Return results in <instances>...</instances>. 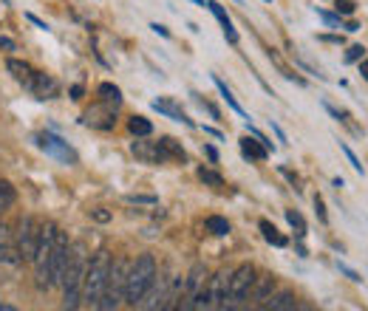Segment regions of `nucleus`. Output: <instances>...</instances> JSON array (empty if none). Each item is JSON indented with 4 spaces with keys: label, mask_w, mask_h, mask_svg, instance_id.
<instances>
[{
    "label": "nucleus",
    "mask_w": 368,
    "mask_h": 311,
    "mask_svg": "<svg viewBox=\"0 0 368 311\" xmlns=\"http://www.w3.org/2000/svg\"><path fill=\"white\" fill-rule=\"evenodd\" d=\"M86 249L83 246H71L68 249V263H65V272H63V308H79L83 305V278H86Z\"/></svg>",
    "instance_id": "f257e3e1"
},
{
    "label": "nucleus",
    "mask_w": 368,
    "mask_h": 311,
    "mask_svg": "<svg viewBox=\"0 0 368 311\" xmlns=\"http://www.w3.org/2000/svg\"><path fill=\"white\" fill-rule=\"evenodd\" d=\"M156 272H159V266H156L153 255H139L136 260H131V266H128V283H125V305L136 308L142 303V297L150 289Z\"/></svg>",
    "instance_id": "f03ea898"
},
{
    "label": "nucleus",
    "mask_w": 368,
    "mask_h": 311,
    "mask_svg": "<svg viewBox=\"0 0 368 311\" xmlns=\"http://www.w3.org/2000/svg\"><path fill=\"white\" fill-rule=\"evenodd\" d=\"M111 260H113V255L105 252V249L88 257L86 278H83V305H91V308L99 305L102 292H105V280H108V269H111Z\"/></svg>",
    "instance_id": "7ed1b4c3"
},
{
    "label": "nucleus",
    "mask_w": 368,
    "mask_h": 311,
    "mask_svg": "<svg viewBox=\"0 0 368 311\" xmlns=\"http://www.w3.org/2000/svg\"><path fill=\"white\" fill-rule=\"evenodd\" d=\"M128 257H113L111 269H108V280H105V292L97 308L102 311H116L122 303H125V283H128Z\"/></svg>",
    "instance_id": "20e7f679"
},
{
    "label": "nucleus",
    "mask_w": 368,
    "mask_h": 311,
    "mask_svg": "<svg viewBox=\"0 0 368 311\" xmlns=\"http://www.w3.org/2000/svg\"><path fill=\"white\" fill-rule=\"evenodd\" d=\"M54 232H57V224H43L40 227V244H37V252H34V278H37V289L49 292V257H51V244H54Z\"/></svg>",
    "instance_id": "39448f33"
},
{
    "label": "nucleus",
    "mask_w": 368,
    "mask_h": 311,
    "mask_svg": "<svg viewBox=\"0 0 368 311\" xmlns=\"http://www.w3.org/2000/svg\"><path fill=\"white\" fill-rule=\"evenodd\" d=\"M40 221L34 215H23L17 221V230H15V246H17V255L23 263H31L34 260V252H37V244H40Z\"/></svg>",
    "instance_id": "423d86ee"
},
{
    "label": "nucleus",
    "mask_w": 368,
    "mask_h": 311,
    "mask_svg": "<svg viewBox=\"0 0 368 311\" xmlns=\"http://www.w3.org/2000/svg\"><path fill=\"white\" fill-rule=\"evenodd\" d=\"M68 235L57 227L54 232V244H51V257H49V286L57 289L63 283V272H65V263H68Z\"/></svg>",
    "instance_id": "0eeeda50"
},
{
    "label": "nucleus",
    "mask_w": 368,
    "mask_h": 311,
    "mask_svg": "<svg viewBox=\"0 0 368 311\" xmlns=\"http://www.w3.org/2000/svg\"><path fill=\"white\" fill-rule=\"evenodd\" d=\"M255 278H258V272H255L253 263H241L238 269H232V275H230V305L250 297V289H253Z\"/></svg>",
    "instance_id": "6e6552de"
},
{
    "label": "nucleus",
    "mask_w": 368,
    "mask_h": 311,
    "mask_svg": "<svg viewBox=\"0 0 368 311\" xmlns=\"http://www.w3.org/2000/svg\"><path fill=\"white\" fill-rule=\"evenodd\" d=\"M37 147L40 150H46L49 156H54V159H60V161H65V164H77L79 161V156H77V150L68 145V142H63L57 133H37Z\"/></svg>",
    "instance_id": "1a4fd4ad"
},
{
    "label": "nucleus",
    "mask_w": 368,
    "mask_h": 311,
    "mask_svg": "<svg viewBox=\"0 0 368 311\" xmlns=\"http://www.w3.org/2000/svg\"><path fill=\"white\" fill-rule=\"evenodd\" d=\"M230 275L227 269H221L216 278L207 280V289H210V297H213V308H230Z\"/></svg>",
    "instance_id": "9d476101"
},
{
    "label": "nucleus",
    "mask_w": 368,
    "mask_h": 311,
    "mask_svg": "<svg viewBox=\"0 0 368 311\" xmlns=\"http://www.w3.org/2000/svg\"><path fill=\"white\" fill-rule=\"evenodd\" d=\"M165 303H168V278H161L159 272H156V278H153V283H150V289L145 292V297H142V308H165Z\"/></svg>",
    "instance_id": "9b49d317"
},
{
    "label": "nucleus",
    "mask_w": 368,
    "mask_h": 311,
    "mask_svg": "<svg viewBox=\"0 0 368 311\" xmlns=\"http://www.w3.org/2000/svg\"><path fill=\"white\" fill-rule=\"evenodd\" d=\"M0 263H12V266L23 263L17 255V246H15V232L6 221H0Z\"/></svg>",
    "instance_id": "f8f14e48"
},
{
    "label": "nucleus",
    "mask_w": 368,
    "mask_h": 311,
    "mask_svg": "<svg viewBox=\"0 0 368 311\" xmlns=\"http://www.w3.org/2000/svg\"><path fill=\"white\" fill-rule=\"evenodd\" d=\"M145 139L147 136H136V142L131 145L134 156L145 164H165V156H161V150H159V142H145Z\"/></svg>",
    "instance_id": "ddd939ff"
},
{
    "label": "nucleus",
    "mask_w": 368,
    "mask_h": 311,
    "mask_svg": "<svg viewBox=\"0 0 368 311\" xmlns=\"http://www.w3.org/2000/svg\"><path fill=\"white\" fill-rule=\"evenodd\" d=\"M113 113H116V108H111V105H105V102H99L94 111H88L86 113V125H94V127H99V130H111L113 127Z\"/></svg>",
    "instance_id": "4468645a"
},
{
    "label": "nucleus",
    "mask_w": 368,
    "mask_h": 311,
    "mask_svg": "<svg viewBox=\"0 0 368 311\" xmlns=\"http://www.w3.org/2000/svg\"><path fill=\"white\" fill-rule=\"evenodd\" d=\"M275 289H278V278H275L272 272H269V275H258L255 283H253V289H250V297H253L255 303L264 305V300H269V297L275 294Z\"/></svg>",
    "instance_id": "2eb2a0df"
},
{
    "label": "nucleus",
    "mask_w": 368,
    "mask_h": 311,
    "mask_svg": "<svg viewBox=\"0 0 368 311\" xmlns=\"http://www.w3.org/2000/svg\"><path fill=\"white\" fill-rule=\"evenodd\" d=\"M153 111H159V113H165V116H170L173 122H182V125H187V127H195V122L173 102V99H156L153 102Z\"/></svg>",
    "instance_id": "dca6fc26"
},
{
    "label": "nucleus",
    "mask_w": 368,
    "mask_h": 311,
    "mask_svg": "<svg viewBox=\"0 0 368 311\" xmlns=\"http://www.w3.org/2000/svg\"><path fill=\"white\" fill-rule=\"evenodd\" d=\"M264 308L266 311H292V308H298V297H295V292H275L269 300H264Z\"/></svg>",
    "instance_id": "f3484780"
},
{
    "label": "nucleus",
    "mask_w": 368,
    "mask_h": 311,
    "mask_svg": "<svg viewBox=\"0 0 368 311\" xmlns=\"http://www.w3.org/2000/svg\"><path fill=\"white\" fill-rule=\"evenodd\" d=\"M207 9L213 12V17L221 23V29H224V37L232 42V46H235V42H238V31L232 29V20H230V15H227V9L221 6V3H216V0H210V3H207Z\"/></svg>",
    "instance_id": "a211bd4d"
},
{
    "label": "nucleus",
    "mask_w": 368,
    "mask_h": 311,
    "mask_svg": "<svg viewBox=\"0 0 368 311\" xmlns=\"http://www.w3.org/2000/svg\"><path fill=\"white\" fill-rule=\"evenodd\" d=\"M241 153H243V159H250V161H266V156H269V150L253 136V133L241 139Z\"/></svg>",
    "instance_id": "6ab92c4d"
},
{
    "label": "nucleus",
    "mask_w": 368,
    "mask_h": 311,
    "mask_svg": "<svg viewBox=\"0 0 368 311\" xmlns=\"http://www.w3.org/2000/svg\"><path fill=\"white\" fill-rule=\"evenodd\" d=\"M29 91H34L40 99H51V97H57V82L51 77H46V74L34 71V82H31Z\"/></svg>",
    "instance_id": "aec40b11"
},
{
    "label": "nucleus",
    "mask_w": 368,
    "mask_h": 311,
    "mask_svg": "<svg viewBox=\"0 0 368 311\" xmlns=\"http://www.w3.org/2000/svg\"><path fill=\"white\" fill-rule=\"evenodd\" d=\"M159 150H161V156H165V161H179V164H187V153H184V147H182L176 139H170V136L159 139Z\"/></svg>",
    "instance_id": "412c9836"
},
{
    "label": "nucleus",
    "mask_w": 368,
    "mask_h": 311,
    "mask_svg": "<svg viewBox=\"0 0 368 311\" xmlns=\"http://www.w3.org/2000/svg\"><path fill=\"white\" fill-rule=\"evenodd\" d=\"M204 283H207V269H204L201 263H195L193 269L187 272V278H184V294H187V297H190V294H195Z\"/></svg>",
    "instance_id": "4be33fe9"
},
{
    "label": "nucleus",
    "mask_w": 368,
    "mask_h": 311,
    "mask_svg": "<svg viewBox=\"0 0 368 311\" xmlns=\"http://www.w3.org/2000/svg\"><path fill=\"white\" fill-rule=\"evenodd\" d=\"M6 71H9L17 82H23L26 88H31V82H34V71H31L29 63H23V60H9V63H6Z\"/></svg>",
    "instance_id": "5701e85b"
},
{
    "label": "nucleus",
    "mask_w": 368,
    "mask_h": 311,
    "mask_svg": "<svg viewBox=\"0 0 368 311\" xmlns=\"http://www.w3.org/2000/svg\"><path fill=\"white\" fill-rule=\"evenodd\" d=\"M97 94H99V102H105V105H111V108H119V105H122V91H119L113 82H102V85L97 88Z\"/></svg>",
    "instance_id": "b1692460"
},
{
    "label": "nucleus",
    "mask_w": 368,
    "mask_h": 311,
    "mask_svg": "<svg viewBox=\"0 0 368 311\" xmlns=\"http://www.w3.org/2000/svg\"><path fill=\"white\" fill-rule=\"evenodd\" d=\"M258 227H261V235H264V241H266V244H272V246H278V249H283L286 244H289V241H286V238L278 232V227H275V224H269V221H261Z\"/></svg>",
    "instance_id": "393cba45"
},
{
    "label": "nucleus",
    "mask_w": 368,
    "mask_h": 311,
    "mask_svg": "<svg viewBox=\"0 0 368 311\" xmlns=\"http://www.w3.org/2000/svg\"><path fill=\"white\" fill-rule=\"evenodd\" d=\"M204 227H207V232H213V235H230V221L221 215H210L204 221Z\"/></svg>",
    "instance_id": "a878e982"
},
{
    "label": "nucleus",
    "mask_w": 368,
    "mask_h": 311,
    "mask_svg": "<svg viewBox=\"0 0 368 311\" xmlns=\"http://www.w3.org/2000/svg\"><path fill=\"white\" fill-rule=\"evenodd\" d=\"M128 130L134 133V136H150V133H153V125H150L145 116H131V119H128Z\"/></svg>",
    "instance_id": "bb28decb"
},
{
    "label": "nucleus",
    "mask_w": 368,
    "mask_h": 311,
    "mask_svg": "<svg viewBox=\"0 0 368 311\" xmlns=\"http://www.w3.org/2000/svg\"><path fill=\"white\" fill-rule=\"evenodd\" d=\"M286 221H289V227L295 230V235H298V238H303V235H306V221H303V215H301L298 209H286Z\"/></svg>",
    "instance_id": "cd10ccee"
},
{
    "label": "nucleus",
    "mask_w": 368,
    "mask_h": 311,
    "mask_svg": "<svg viewBox=\"0 0 368 311\" xmlns=\"http://www.w3.org/2000/svg\"><path fill=\"white\" fill-rule=\"evenodd\" d=\"M15 198H17L15 187H12L9 182H0V212H3V209H9V207L15 204Z\"/></svg>",
    "instance_id": "c85d7f7f"
},
{
    "label": "nucleus",
    "mask_w": 368,
    "mask_h": 311,
    "mask_svg": "<svg viewBox=\"0 0 368 311\" xmlns=\"http://www.w3.org/2000/svg\"><path fill=\"white\" fill-rule=\"evenodd\" d=\"M216 88H218V94H221V97H224V99H227V105H230V108H232V111H235V113H241V116H243V108H241V105H238V99H235V97H232V91H230V88H227V85H224V82H221V79H218V77H216Z\"/></svg>",
    "instance_id": "c756f323"
},
{
    "label": "nucleus",
    "mask_w": 368,
    "mask_h": 311,
    "mask_svg": "<svg viewBox=\"0 0 368 311\" xmlns=\"http://www.w3.org/2000/svg\"><path fill=\"white\" fill-rule=\"evenodd\" d=\"M198 179L204 184H210V187H224V179L216 173V170H207V167H198Z\"/></svg>",
    "instance_id": "7c9ffc66"
},
{
    "label": "nucleus",
    "mask_w": 368,
    "mask_h": 311,
    "mask_svg": "<svg viewBox=\"0 0 368 311\" xmlns=\"http://www.w3.org/2000/svg\"><path fill=\"white\" fill-rule=\"evenodd\" d=\"M314 212L320 218V224H329V212H326V201L320 196H314Z\"/></svg>",
    "instance_id": "2f4dec72"
},
{
    "label": "nucleus",
    "mask_w": 368,
    "mask_h": 311,
    "mask_svg": "<svg viewBox=\"0 0 368 311\" xmlns=\"http://www.w3.org/2000/svg\"><path fill=\"white\" fill-rule=\"evenodd\" d=\"M365 57V49L362 46H349V51H346V63H360Z\"/></svg>",
    "instance_id": "473e14b6"
},
{
    "label": "nucleus",
    "mask_w": 368,
    "mask_h": 311,
    "mask_svg": "<svg viewBox=\"0 0 368 311\" xmlns=\"http://www.w3.org/2000/svg\"><path fill=\"white\" fill-rule=\"evenodd\" d=\"M335 9H337V15H354V3L351 0H335Z\"/></svg>",
    "instance_id": "72a5a7b5"
},
{
    "label": "nucleus",
    "mask_w": 368,
    "mask_h": 311,
    "mask_svg": "<svg viewBox=\"0 0 368 311\" xmlns=\"http://www.w3.org/2000/svg\"><path fill=\"white\" fill-rule=\"evenodd\" d=\"M326 23H329V26H340V15H332V12H323V9H314Z\"/></svg>",
    "instance_id": "f704fd0d"
},
{
    "label": "nucleus",
    "mask_w": 368,
    "mask_h": 311,
    "mask_svg": "<svg viewBox=\"0 0 368 311\" xmlns=\"http://www.w3.org/2000/svg\"><path fill=\"white\" fill-rule=\"evenodd\" d=\"M343 153H346V156H349V161H351V167H354V170H357V173H362V164H360V159H357V156H354V150H351V147H349V145H343Z\"/></svg>",
    "instance_id": "c9c22d12"
},
{
    "label": "nucleus",
    "mask_w": 368,
    "mask_h": 311,
    "mask_svg": "<svg viewBox=\"0 0 368 311\" xmlns=\"http://www.w3.org/2000/svg\"><path fill=\"white\" fill-rule=\"evenodd\" d=\"M337 269H340V272H343V275H346V278H351V280H354V283H360V280H362V278H360V275H357V272H354V269H349V266H346V263H337Z\"/></svg>",
    "instance_id": "e433bc0d"
},
{
    "label": "nucleus",
    "mask_w": 368,
    "mask_h": 311,
    "mask_svg": "<svg viewBox=\"0 0 368 311\" xmlns=\"http://www.w3.org/2000/svg\"><path fill=\"white\" fill-rule=\"evenodd\" d=\"M128 201H131V204H156L153 196H128Z\"/></svg>",
    "instance_id": "4c0bfd02"
},
{
    "label": "nucleus",
    "mask_w": 368,
    "mask_h": 311,
    "mask_svg": "<svg viewBox=\"0 0 368 311\" xmlns=\"http://www.w3.org/2000/svg\"><path fill=\"white\" fill-rule=\"evenodd\" d=\"M91 218H94V221H99V224H105V221H111V212H108V209H94V212H91Z\"/></svg>",
    "instance_id": "58836bf2"
},
{
    "label": "nucleus",
    "mask_w": 368,
    "mask_h": 311,
    "mask_svg": "<svg viewBox=\"0 0 368 311\" xmlns=\"http://www.w3.org/2000/svg\"><path fill=\"white\" fill-rule=\"evenodd\" d=\"M83 94H86V88H83V85H74V88H71V99H74V102L83 99Z\"/></svg>",
    "instance_id": "ea45409f"
},
{
    "label": "nucleus",
    "mask_w": 368,
    "mask_h": 311,
    "mask_svg": "<svg viewBox=\"0 0 368 311\" xmlns=\"http://www.w3.org/2000/svg\"><path fill=\"white\" fill-rule=\"evenodd\" d=\"M0 49H6V51H15V40H9V37H0Z\"/></svg>",
    "instance_id": "a19ab883"
},
{
    "label": "nucleus",
    "mask_w": 368,
    "mask_h": 311,
    "mask_svg": "<svg viewBox=\"0 0 368 311\" xmlns=\"http://www.w3.org/2000/svg\"><path fill=\"white\" fill-rule=\"evenodd\" d=\"M150 29H153V31H156V34H159V37H170V31H168V29H165V26H161V23H153V26H150Z\"/></svg>",
    "instance_id": "79ce46f5"
},
{
    "label": "nucleus",
    "mask_w": 368,
    "mask_h": 311,
    "mask_svg": "<svg viewBox=\"0 0 368 311\" xmlns=\"http://www.w3.org/2000/svg\"><path fill=\"white\" fill-rule=\"evenodd\" d=\"M204 153H207V159H210L213 164L218 161V150H216V147H210V145H207V147H204Z\"/></svg>",
    "instance_id": "37998d69"
},
{
    "label": "nucleus",
    "mask_w": 368,
    "mask_h": 311,
    "mask_svg": "<svg viewBox=\"0 0 368 311\" xmlns=\"http://www.w3.org/2000/svg\"><path fill=\"white\" fill-rule=\"evenodd\" d=\"M360 74H362V79L368 82V57H362V60H360Z\"/></svg>",
    "instance_id": "c03bdc74"
},
{
    "label": "nucleus",
    "mask_w": 368,
    "mask_h": 311,
    "mask_svg": "<svg viewBox=\"0 0 368 311\" xmlns=\"http://www.w3.org/2000/svg\"><path fill=\"white\" fill-rule=\"evenodd\" d=\"M29 20H31V23H34V26H37V29H49V26H46V23H43V20H40V17H37V15H29Z\"/></svg>",
    "instance_id": "a18cd8bd"
},
{
    "label": "nucleus",
    "mask_w": 368,
    "mask_h": 311,
    "mask_svg": "<svg viewBox=\"0 0 368 311\" xmlns=\"http://www.w3.org/2000/svg\"><path fill=\"white\" fill-rule=\"evenodd\" d=\"M204 133H210V136H216V139H221V133H218L216 127H204Z\"/></svg>",
    "instance_id": "49530a36"
},
{
    "label": "nucleus",
    "mask_w": 368,
    "mask_h": 311,
    "mask_svg": "<svg viewBox=\"0 0 368 311\" xmlns=\"http://www.w3.org/2000/svg\"><path fill=\"white\" fill-rule=\"evenodd\" d=\"M0 311H17L12 303H0Z\"/></svg>",
    "instance_id": "de8ad7c7"
},
{
    "label": "nucleus",
    "mask_w": 368,
    "mask_h": 311,
    "mask_svg": "<svg viewBox=\"0 0 368 311\" xmlns=\"http://www.w3.org/2000/svg\"><path fill=\"white\" fill-rule=\"evenodd\" d=\"M357 29H360V26H357L354 20H349V23H346V31H357Z\"/></svg>",
    "instance_id": "09e8293b"
},
{
    "label": "nucleus",
    "mask_w": 368,
    "mask_h": 311,
    "mask_svg": "<svg viewBox=\"0 0 368 311\" xmlns=\"http://www.w3.org/2000/svg\"><path fill=\"white\" fill-rule=\"evenodd\" d=\"M193 3H198V6H201V3H204V0H193Z\"/></svg>",
    "instance_id": "8fccbe9b"
}]
</instances>
